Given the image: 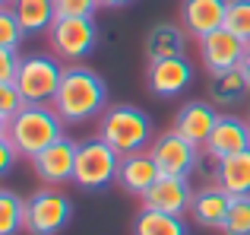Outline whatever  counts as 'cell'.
I'll return each mask as SVG.
<instances>
[{"instance_id": "9", "label": "cell", "mask_w": 250, "mask_h": 235, "mask_svg": "<svg viewBox=\"0 0 250 235\" xmlns=\"http://www.w3.org/2000/svg\"><path fill=\"white\" fill-rule=\"evenodd\" d=\"M76 149H80V143L70 140V137H63V140L51 143L48 149H42V153L32 159V168H35L38 181L48 188H63L67 181H73L76 175Z\"/></svg>"}, {"instance_id": "15", "label": "cell", "mask_w": 250, "mask_h": 235, "mask_svg": "<svg viewBox=\"0 0 250 235\" xmlns=\"http://www.w3.org/2000/svg\"><path fill=\"white\" fill-rule=\"evenodd\" d=\"M228 16V0H184L181 3V25L187 35H209V32L222 29Z\"/></svg>"}, {"instance_id": "26", "label": "cell", "mask_w": 250, "mask_h": 235, "mask_svg": "<svg viewBox=\"0 0 250 235\" xmlns=\"http://www.w3.org/2000/svg\"><path fill=\"white\" fill-rule=\"evenodd\" d=\"M225 29H231L238 38L250 42V0H228Z\"/></svg>"}, {"instance_id": "34", "label": "cell", "mask_w": 250, "mask_h": 235, "mask_svg": "<svg viewBox=\"0 0 250 235\" xmlns=\"http://www.w3.org/2000/svg\"><path fill=\"white\" fill-rule=\"evenodd\" d=\"M13 3V0H0V6H10Z\"/></svg>"}, {"instance_id": "24", "label": "cell", "mask_w": 250, "mask_h": 235, "mask_svg": "<svg viewBox=\"0 0 250 235\" xmlns=\"http://www.w3.org/2000/svg\"><path fill=\"white\" fill-rule=\"evenodd\" d=\"M219 232L222 235H250V194L231 200L228 219H225V226H222Z\"/></svg>"}, {"instance_id": "12", "label": "cell", "mask_w": 250, "mask_h": 235, "mask_svg": "<svg viewBox=\"0 0 250 235\" xmlns=\"http://www.w3.org/2000/svg\"><path fill=\"white\" fill-rule=\"evenodd\" d=\"M193 73H196L193 64L184 54L168 57V61H149V73H146L149 93L159 95V99H174L193 83Z\"/></svg>"}, {"instance_id": "10", "label": "cell", "mask_w": 250, "mask_h": 235, "mask_svg": "<svg viewBox=\"0 0 250 235\" xmlns=\"http://www.w3.org/2000/svg\"><path fill=\"white\" fill-rule=\"evenodd\" d=\"M193 194L196 191H193V185H190V178H181V175H162L140 200H143V210L184 216V213H190Z\"/></svg>"}, {"instance_id": "32", "label": "cell", "mask_w": 250, "mask_h": 235, "mask_svg": "<svg viewBox=\"0 0 250 235\" xmlns=\"http://www.w3.org/2000/svg\"><path fill=\"white\" fill-rule=\"evenodd\" d=\"M241 70L250 76V42H247V48H244V57H241Z\"/></svg>"}, {"instance_id": "23", "label": "cell", "mask_w": 250, "mask_h": 235, "mask_svg": "<svg viewBox=\"0 0 250 235\" xmlns=\"http://www.w3.org/2000/svg\"><path fill=\"white\" fill-rule=\"evenodd\" d=\"M25 232V200L10 188H0V235Z\"/></svg>"}, {"instance_id": "1", "label": "cell", "mask_w": 250, "mask_h": 235, "mask_svg": "<svg viewBox=\"0 0 250 235\" xmlns=\"http://www.w3.org/2000/svg\"><path fill=\"white\" fill-rule=\"evenodd\" d=\"M104 102H108V86L92 67L85 64L63 67L61 89L54 95V112L63 118V124L92 121L98 112H104Z\"/></svg>"}, {"instance_id": "35", "label": "cell", "mask_w": 250, "mask_h": 235, "mask_svg": "<svg viewBox=\"0 0 250 235\" xmlns=\"http://www.w3.org/2000/svg\"><path fill=\"white\" fill-rule=\"evenodd\" d=\"M247 124H250V115H247Z\"/></svg>"}, {"instance_id": "3", "label": "cell", "mask_w": 250, "mask_h": 235, "mask_svg": "<svg viewBox=\"0 0 250 235\" xmlns=\"http://www.w3.org/2000/svg\"><path fill=\"white\" fill-rule=\"evenodd\" d=\"M98 137H102L111 149H117L121 156L146 153L155 140L152 137V118L136 105H114V108L104 112Z\"/></svg>"}, {"instance_id": "8", "label": "cell", "mask_w": 250, "mask_h": 235, "mask_svg": "<svg viewBox=\"0 0 250 235\" xmlns=\"http://www.w3.org/2000/svg\"><path fill=\"white\" fill-rule=\"evenodd\" d=\"M155 165L162 168V175H181V178H190L200 165V146L190 143L184 134L177 130H165L152 140L149 146Z\"/></svg>"}, {"instance_id": "17", "label": "cell", "mask_w": 250, "mask_h": 235, "mask_svg": "<svg viewBox=\"0 0 250 235\" xmlns=\"http://www.w3.org/2000/svg\"><path fill=\"white\" fill-rule=\"evenodd\" d=\"M231 200L234 197L228 191H222L219 185L200 188L193 194V204H190V216L203 229H222L225 219H228V210H231Z\"/></svg>"}, {"instance_id": "14", "label": "cell", "mask_w": 250, "mask_h": 235, "mask_svg": "<svg viewBox=\"0 0 250 235\" xmlns=\"http://www.w3.org/2000/svg\"><path fill=\"white\" fill-rule=\"evenodd\" d=\"M219 115L222 112H215V102L193 99V102H187V105H181V112L174 118V130L184 134L190 143H196V146H206V140H209V134H212Z\"/></svg>"}, {"instance_id": "20", "label": "cell", "mask_w": 250, "mask_h": 235, "mask_svg": "<svg viewBox=\"0 0 250 235\" xmlns=\"http://www.w3.org/2000/svg\"><path fill=\"white\" fill-rule=\"evenodd\" d=\"M187 48V29L174 23H159L146 32V57L149 61H168L181 57Z\"/></svg>"}, {"instance_id": "5", "label": "cell", "mask_w": 250, "mask_h": 235, "mask_svg": "<svg viewBox=\"0 0 250 235\" xmlns=\"http://www.w3.org/2000/svg\"><path fill=\"white\" fill-rule=\"evenodd\" d=\"M121 172V153L111 149L102 137H89L76 149V175L73 181L83 191H102L111 181H117Z\"/></svg>"}, {"instance_id": "28", "label": "cell", "mask_w": 250, "mask_h": 235, "mask_svg": "<svg viewBox=\"0 0 250 235\" xmlns=\"http://www.w3.org/2000/svg\"><path fill=\"white\" fill-rule=\"evenodd\" d=\"M57 16H95L102 0H54Z\"/></svg>"}, {"instance_id": "31", "label": "cell", "mask_w": 250, "mask_h": 235, "mask_svg": "<svg viewBox=\"0 0 250 235\" xmlns=\"http://www.w3.org/2000/svg\"><path fill=\"white\" fill-rule=\"evenodd\" d=\"M133 0H102L104 10H124V6H130Z\"/></svg>"}, {"instance_id": "13", "label": "cell", "mask_w": 250, "mask_h": 235, "mask_svg": "<svg viewBox=\"0 0 250 235\" xmlns=\"http://www.w3.org/2000/svg\"><path fill=\"white\" fill-rule=\"evenodd\" d=\"M244 48H247V42H244V38H238L231 29H225V25L200 38V57H203V64H206L209 73L241 67Z\"/></svg>"}, {"instance_id": "4", "label": "cell", "mask_w": 250, "mask_h": 235, "mask_svg": "<svg viewBox=\"0 0 250 235\" xmlns=\"http://www.w3.org/2000/svg\"><path fill=\"white\" fill-rule=\"evenodd\" d=\"M63 80V64L61 57H48V54H32L19 61L16 70V89L22 95L25 105H54V95L61 89Z\"/></svg>"}, {"instance_id": "18", "label": "cell", "mask_w": 250, "mask_h": 235, "mask_svg": "<svg viewBox=\"0 0 250 235\" xmlns=\"http://www.w3.org/2000/svg\"><path fill=\"white\" fill-rule=\"evenodd\" d=\"M212 185H219L222 191H228L231 197H247L250 194V149L215 162Z\"/></svg>"}, {"instance_id": "25", "label": "cell", "mask_w": 250, "mask_h": 235, "mask_svg": "<svg viewBox=\"0 0 250 235\" xmlns=\"http://www.w3.org/2000/svg\"><path fill=\"white\" fill-rule=\"evenodd\" d=\"M22 38H25V32H22V25H19L13 6H0V48L19 51Z\"/></svg>"}, {"instance_id": "11", "label": "cell", "mask_w": 250, "mask_h": 235, "mask_svg": "<svg viewBox=\"0 0 250 235\" xmlns=\"http://www.w3.org/2000/svg\"><path fill=\"white\" fill-rule=\"evenodd\" d=\"M203 149H206V156L212 162L228 159V156H234V153H244V149H250V124L238 115L222 112Z\"/></svg>"}, {"instance_id": "30", "label": "cell", "mask_w": 250, "mask_h": 235, "mask_svg": "<svg viewBox=\"0 0 250 235\" xmlns=\"http://www.w3.org/2000/svg\"><path fill=\"white\" fill-rule=\"evenodd\" d=\"M16 159H19V153H16V146L10 143V137H0V181L13 172Z\"/></svg>"}, {"instance_id": "29", "label": "cell", "mask_w": 250, "mask_h": 235, "mask_svg": "<svg viewBox=\"0 0 250 235\" xmlns=\"http://www.w3.org/2000/svg\"><path fill=\"white\" fill-rule=\"evenodd\" d=\"M19 51H6L0 48V83H13L16 80V70H19Z\"/></svg>"}, {"instance_id": "2", "label": "cell", "mask_w": 250, "mask_h": 235, "mask_svg": "<svg viewBox=\"0 0 250 235\" xmlns=\"http://www.w3.org/2000/svg\"><path fill=\"white\" fill-rule=\"evenodd\" d=\"M6 137L19 159L32 162L42 149L63 140V118L54 112V105H22L6 124Z\"/></svg>"}, {"instance_id": "16", "label": "cell", "mask_w": 250, "mask_h": 235, "mask_svg": "<svg viewBox=\"0 0 250 235\" xmlns=\"http://www.w3.org/2000/svg\"><path fill=\"white\" fill-rule=\"evenodd\" d=\"M162 178V168L155 165L152 153H130V156H121V172H117V185L124 188L127 194L133 197H143L155 181Z\"/></svg>"}, {"instance_id": "7", "label": "cell", "mask_w": 250, "mask_h": 235, "mask_svg": "<svg viewBox=\"0 0 250 235\" xmlns=\"http://www.w3.org/2000/svg\"><path fill=\"white\" fill-rule=\"evenodd\" d=\"M73 204L57 188H42L25 200V232L29 235H57L67 229Z\"/></svg>"}, {"instance_id": "19", "label": "cell", "mask_w": 250, "mask_h": 235, "mask_svg": "<svg viewBox=\"0 0 250 235\" xmlns=\"http://www.w3.org/2000/svg\"><path fill=\"white\" fill-rule=\"evenodd\" d=\"M247 95H250V76H247L241 67L209 73V99H212L219 108L241 105Z\"/></svg>"}, {"instance_id": "33", "label": "cell", "mask_w": 250, "mask_h": 235, "mask_svg": "<svg viewBox=\"0 0 250 235\" xmlns=\"http://www.w3.org/2000/svg\"><path fill=\"white\" fill-rule=\"evenodd\" d=\"M6 124H10V121H6V118H0V137H6Z\"/></svg>"}, {"instance_id": "6", "label": "cell", "mask_w": 250, "mask_h": 235, "mask_svg": "<svg viewBox=\"0 0 250 235\" xmlns=\"http://www.w3.org/2000/svg\"><path fill=\"white\" fill-rule=\"evenodd\" d=\"M48 38H51V48H54V57L80 64L98 45L95 16H57L54 25L48 29Z\"/></svg>"}, {"instance_id": "27", "label": "cell", "mask_w": 250, "mask_h": 235, "mask_svg": "<svg viewBox=\"0 0 250 235\" xmlns=\"http://www.w3.org/2000/svg\"><path fill=\"white\" fill-rule=\"evenodd\" d=\"M22 105H25V102H22V95H19L16 83H0V118L10 121Z\"/></svg>"}, {"instance_id": "22", "label": "cell", "mask_w": 250, "mask_h": 235, "mask_svg": "<svg viewBox=\"0 0 250 235\" xmlns=\"http://www.w3.org/2000/svg\"><path fill=\"white\" fill-rule=\"evenodd\" d=\"M133 235H187V226H184V216L140 210L133 219Z\"/></svg>"}, {"instance_id": "21", "label": "cell", "mask_w": 250, "mask_h": 235, "mask_svg": "<svg viewBox=\"0 0 250 235\" xmlns=\"http://www.w3.org/2000/svg\"><path fill=\"white\" fill-rule=\"evenodd\" d=\"M13 13H16L19 25H22L25 35H38V32H48L57 19V3L54 0H13Z\"/></svg>"}]
</instances>
